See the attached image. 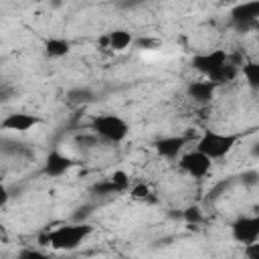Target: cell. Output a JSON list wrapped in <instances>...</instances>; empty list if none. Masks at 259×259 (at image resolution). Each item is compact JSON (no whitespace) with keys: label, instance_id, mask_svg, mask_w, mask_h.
Masks as SVG:
<instances>
[{"label":"cell","instance_id":"cell-18","mask_svg":"<svg viewBox=\"0 0 259 259\" xmlns=\"http://www.w3.org/2000/svg\"><path fill=\"white\" fill-rule=\"evenodd\" d=\"M182 219L188 223V225H198L202 223V210L198 206H188L184 212H182Z\"/></svg>","mask_w":259,"mask_h":259},{"label":"cell","instance_id":"cell-2","mask_svg":"<svg viewBox=\"0 0 259 259\" xmlns=\"http://www.w3.org/2000/svg\"><path fill=\"white\" fill-rule=\"evenodd\" d=\"M93 227L87 223H69V225H59L51 231H47L40 237L42 245H49L55 251H75L85 243V239L91 235Z\"/></svg>","mask_w":259,"mask_h":259},{"label":"cell","instance_id":"cell-4","mask_svg":"<svg viewBox=\"0 0 259 259\" xmlns=\"http://www.w3.org/2000/svg\"><path fill=\"white\" fill-rule=\"evenodd\" d=\"M237 142H239V134L204 130L202 136L196 140V150L214 162V160H221L227 154H231V150L237 146Z\"/></svg>","mask_w":259,"mask_h":259},{"label":"cell","instance_id":"cell-8","mask_svg":"<svg viewBox=\"0 0 259 259\" xmlns=\"http://www.w3.org/2000/svg\"><path fill=\"white\" fill-rule=\"evenodd\" d=\"M42 119L34 113H28V111H14V113H8L4 119H2V130L6 132H16V134H24L36 125H40Z\"/></svg>","mask_w":259,"mask_h":259},{"label":"cell","instance_id":"cell-9","mask_svg":"<svg viewBox=\"0 0 259 259\" xmlns=\"http://www.w3.org/2000/svg\"><path fill=\"white\" fill-rule=\"evenodd\" d=\"M73 166H75V162H73L71 156H67V154L59 152V150H53V152H49L47 158H45L42 172H45L47 176H51V178H61V176H65Z\"/></svg>","mask_w":259,"mask_h":259},{"label":"cell","instance_id":"cell-11","mask_svg":"<svg viewBox=\"0 0 259 259\" xmlns=\"http://www.w3.org/2000/svg\"><path fill=\"white\" fill-rule=\"evenodd\" d=\"M217 83H212V81H208V79H198V81H192L188 87H186V93H188V97L190 99H194L196 103H208L212 97H214V93H217Z\"/></svg>","mask_w":259,"mask_h":259},{"label":"cell","instance_id":"cell-6","mask_svg":"<svg viewBox=\"0 0 259 259\" xmlns=\"http://www.w3.org/2000/svg\"><path fill=\"white\" fill-rule=\"evenodd\" d=\"M229 18H231V26L241 32L255 28L259 24V0L235 4L229 12Z\"/></svg>","mask_w":259,"mask_h":259},{"label":"cell","instance_id":"cell-10","mask_svg":"<svg viewBox=\"0 0 259 259\" xmlns=\"http://www.w3.org/2000/svg\"><path fill=\"white\" fill-rule=\"evenodd\" d=\"M184 146H186V138L184 136H164V138H158L154 142V150L160 158H166V160H176L178 156H182L184 152Z\"/></svg>","mask_w":259,"mask_h":259},{"label":"cell","instance_id":"cell-5","mask_svg":"<svg viewBox=\"0 0 259 259\" xmlns=\"http://www.w3.org/2000/svg\"><path fill=\"white\" fill-rule=\"evenodd\" d=\"M178 168H180L186 176L200 180V178H206V176L210 174V170H212V160L206 158L202 152H198V150L194 148V150H190V152H184V154L178 158Z\"/></svg>","mask_w":259,"mask_h":259},{"label":"cell","instance_id":"cell-22","mask_svg":"<svg viewBox=\"0 0 259 259\" xmlns=\"http://www.w3.org/2000/svg\"><path fill=\"white\" fill-rule=\"evenodd\" d=\"M251 156H253V158H259V142H255V144L251 146Z\"/></svg>","mask_w":259,"mask_h":259},{"label":"cell","instance_id":"cell-13","mask_svg":"<svg viewBox=\"0 0 259 259\" xmlns=\"http://www.w3.org/2000/svg\"><path fill=\"white\" fill-rule=\"evenodd\" d=\"M42 49H45V55L49 59H63L71 53V42L63 36H51L45 40Z\"/></svg>","mask_w":259,"mask_h":259},{"label":"cell","instance_id":"cell-17","mask_svg":"<svg viewBox=\"0 0 259 259\" xmlns=\"http://www.w3.org/2000/svg\"><path fill=\"white\" fill-rule=\"evenodd\" d=\"M93 99V93L89 91V89H75V91H71L69 93V101L71 103H75V105H83V103H89Z\"/></svg>","mask_w":259,"mask_h":259},{"label":"cell","instance_id":"cell-19","mask_svg":"<svg viewBox=\"0 0 259 259\" xmlns=\"http://www.w3.org/2000/svg\"><path fill=\"white\" fill-rule=\"evenodd\" d=\"M16 259H51V257L38 249H20Z\"/></svg>","mask_w":259,"mask_h":259},{"label":"cell","instance_id":"cell-12","mask_svg":"<svg viewBox=\"0 0 259 259\" xmlns=\"http://www.w3.org/2000/svg\"><path fill=\"white\" fill-rule=\"evenodd\" d=\"M101 42L107 45V49L119 53V51L130 49L132 45H136V38H134V34H132L127 28H115V30L107 32V34L101 38Z\"/></svg>","mask_w":259,"mask_h":259},{"label":"cell","instance_id":"cell-3","mask_svg":"<svg viewBox=\"0 0 259 259\" xmlns=\"http://www.w3.org/2000/svg\"><path fill=\"white\" fill-rule=\"evenodd\" d=\"M91 132L103 142L121 144L130 136V123L117 113H97L91 117Z\"/></svg>","mask_w":259,"mask_h":259},{"label":"cell","instance_id":"cell-14","mask_svg":"<svg viewBox=\"0 0 259 259\" xmlns=\"http://www.w3.org/2000/svg\"><path fill=\"white\" fill-rule=\"evenodd\" d=\"M241 75L251 89L259 91V61H249L241 67Z\"/></svg>","mask_w":259,"mask_h":259},{"label":"cell","instance_id":"cell-20","mask_svg":"<svg viewBox=\"0 0 259 259\" xmlns=\"http://www.w3.org/2000/svg\"><path fill=\"white\" fill-rule=\"evenodd\" d=\"M241 182H243L245 186H255V184H259V172H255V170H247V172H243Z\"/></svg>","mask_w":259,"mask_h":259},{"label":"cell","instance_id":"cell-21","mask_svg":"<svg viewBox=\"0 0 259 259\" xmlns=\"http://www.w3.org/2000/svg\"><path fill=\"white\" fill-rule=\"evenodd\" d=\"M243 251H245V257H247V259H259V241L245 245Z\"/></svg>","mask_w":259,"mask_h":259},{"label":"cell","instance_id":"cell-1","mask_svg":"<svg viewBox=\"0 0 259 259\" xmlns=\"http://www.w3.org/2000/svg\"><path fill=\"white\" fill-rule=\"evenodd\" d=\"M190 67L194 71H198L204 79L221 85L227 81H233L239 73V69L231 63L229 53L225 49H212V51H204L192 57Z\"/></svg>","mask_w":259,"mask_h":259},{"label":"cell","instance_id":"cell-16","mask_svg":"<svg viewBox=\"0 0 259 259\" xmlns=\"http://www.w3.org/2000/svg\"><path fill=\"white\" fill-rule=\"evenodd\" d=\"M130 198H132V200H138V202H146L148 198H152V190H150L148 184L138 182V184H134V186L130 188Z\"/></svg>","mask_w":259,"mask_h":259},{"label":"cell","instance_id":"cell-7","mask_svg":"<svg viewBox=\"0 0 259 259\" xmlns=\"http://www.w3.org/2000/svg\"><path fill=\"white\" fill-rule=\"evenodd\" d=\"M231 237L243 247L259 241V214H243L231 223Z\"/></svg>","mask_w":259,"mask_h":259},{"label":"cell","instance_id":"cell-15","mask_svg":"<svg viewBox=\"0 0 259 259\" xmlns=\"http://www.w3.org/2000/svg\"><path fill=\"white\" fill-rule=\"evenodd\" d=\"M107 180L117 188V192H123V190L130 188V176H127V172H123V170H113V172L107 176Z\"/></svg>","mask_w":259,"mask_h":259}]
</instances>
